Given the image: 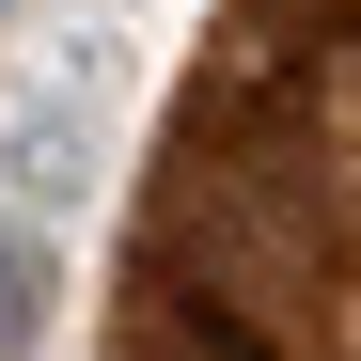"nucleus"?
I'll use <instances>...</instances> for the list:
<instances>
[{
	"instance_id": "f257e3e1",
	"label": "nucleus",
	"mask_w": 361,
	"mask_h": 361,
	"mask_svg": "<svg viewBox=\"0 0 361 361\" xmlns=\"http://www.w3.org/2000/svg\"><path fill=\"white\" fill-rule=\"evenodd\" d=\"M0 173H16V204H79V173H94V126H79V94H32L16 110V142H0Z\"/></svg>"
},
{
	"instance_id": "f03ea898",
	"label": "nucleus",
	"mask_w": 361,
	"mask_h": 361,
	"mask_svg": "<svg viewBox=\"0 0 361 361\" xmlns=\"http://www.w3.org/2000/svg\"><path fill=\"white\" fill-rule=\"evenodd\" d=\"M47 298H63V283H47V235H32V220H0V361L47 330Z\"/></svg>"
}]
</instances>
